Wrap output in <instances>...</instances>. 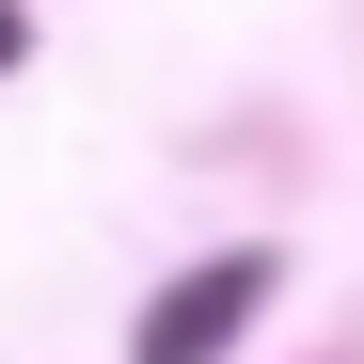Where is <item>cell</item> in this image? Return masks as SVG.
Segmentation results:
<instances>
[{
    "mask_svg": "<svg viewBox=\"0 0 364 364\" xmlns=\"http://www.w3.org/2000/svg\"><path fill=\"white\" fill-rule=\"evenodd\" d=\"M269 301V254H222V269H191V285H159V317H143V364H206L237 317Z\"/></svg>",
    "mask_w": 364,
    "mask_h": 364,
    "instance_id": "6da1fadb",
    "label": "cell"
},
{
    "mask_svg": "<svg viewBox=\"0 0 364 364\" xmlns=\"http://www.w3.org/2000/svg\"><path fill=\"white\" fill-rule=\"evenodd\" d=\"M0 64H16V0H0Z\"/></svg>",
    "mask_w": 364,
    "mask_h": 364,
    "instance_id": "7a4b0ae2",
    "label": "cell"
}]
</instances>
